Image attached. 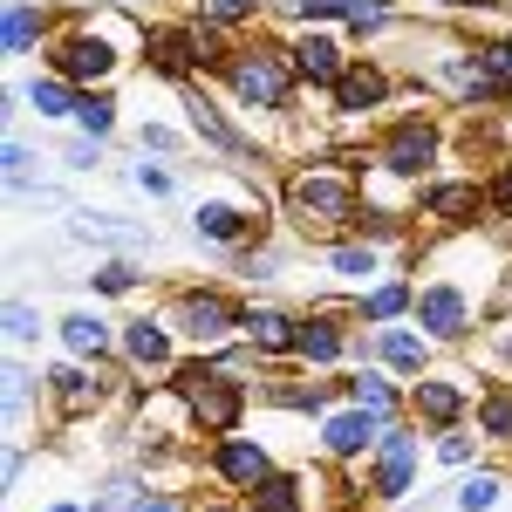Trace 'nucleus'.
Listing matches in <instances>:
<instances>
[{"label": "nucleus", "mask_w": 512, "mask_h": 512, "mask_svg": "<svg viewBox=\"0 0 512 512\" xmlns=\"http://www.w3.org/2000/svg\"><path fill=\"white\" fill-rule=\"evenodd\" d=\"M294 205H301V212H308V219H328V226H335V219H349V185H342V178H321V171H308V178H294Z\"/></svg>", "instance_id": "f257e3e1"}, {"label": "nucleus", "mask_w": 512, "mask_h": 512, "mask_svg": "<svg viewBox=\"0 0 512 512\" xmlns=\"http://www.w3.org/2000/svg\"><path fill=\"white\" fill-rule=\"evenodd\" d=\"M410 485V437L390 431L383 437V465H376V499H396Z\"/></svg>", "instance_id": "f03ea898"}, {"label": "nucleus", "mask_w": 512, "mask_h": 512, "mask_svg": "<svg viewBox=\"0 0 512 512\" xmlns=\"http://www.w3.org/2000/svg\"><path fill=\"white\" fill-rule=\"evenodd\" d=\"M417 315H424L431 335H458V328H465V301H458V287H431V294L417 301Z\"/></svg>", "instance_id": "7ed1b4c3"}, {"label": "nucleus", "mask_w": 512, "mask_h": 512, "mask_svg": "<svg viewBox=\"0 0 512 512\" xmlns=\"http://www.w3.org/2000/svg\"><path fill=\"white\" fill-rule=\"evenodd\" d=\"M239 96H246V103H280V96H287V76H280L267 55H260V62H239Z\"/></svg>", "instance_id": "20e7f679"}, {"label": "nucleus", "mask_w": 512, "mask_h": 512, "mask_svg": "<svg viewBox=\"0 0 512 512\" xmlns=\"http://www.w3.org/2000/svg\"><path fill=\"white\" fill-rule=\"evenodd\" d=\"M185 383H198V417L226 431V424H233V410H239L233 383H219V376H185Z\"/></svg>", "instance_id": "39448f33"}, {"label": "nucleus", "mask_w": 512, "mask_h": 512, "mask_svg": "<svg viewBox=\"0 0 512 512\" xmlns=\"http://www.w3.org/2000/svg\"><path fill=\"white\" fill-rule=\"evenodd\" d=\"M431 130H424V123H403V130H396V144H390V171H424V164H431Z\"/></svg>", "instance_id": "423d86ee"}, {"label": "nucleus", "mask_w": 512, "mask_h": 512, "mask_svg": "<svg viewBox=\"0 0 512 512\" xmlns=\"http://www.w3.org/2000/svg\"><path fill=\"white\" fill-rule=\"evenodd\" d=\"M110 41H69L62 48V76H110Z\"/></svg>", "instance_id": "0eeeda50"}, {"label": "nucleus", "mask_w": 512, "mask_h": 512, "mask_svg": "<svg viewBox=\"0 0 512 512\" xmlns=\"http://www.w3.org/2000/svg\"><path fill=\"white\" fill-rule=\"evenodd\" d=\"M294 55H301V69H308V76H315V82H335V76H342V48H335V41L308 35V41H301V48H294Z\"/></svg>", "instance_id": "6e6552de"}, {"label": "nucleus", "mask_w": 512, "mask_h": 512, "mask_svg": "<svg viewBox=\"0 0 512 512\" xmlns=\"http://www.w3.org/2000/svg\"><path fill=\"white\" fill-rule=\"evenodd\" d=\"M219 472H226V478H239V485H260L267 458H260L253 444H226V451H219Z\"/></svg>", "instance_id": "1a4fd4ad"}, {"label": "nucleus", "mask_w": 512, "mask_h": 512, "mask_svg": "<svg viewBox=\"0 0 512 512\" xmlns=\"http://www.w3.org/2000/svg\"><path fill=\"white\" fill-rule=\"evenodd\" d=\"M369 437H376V417H335V424H328V451L349 458V451H362Z\"/></svg>", "instance_id": "9d476101"}, {"label": "nucleus", "mask_w": 512, "mask_h": 512, "mask_svg": "<svg viewBox=\"0 0 512 512\" xmlns=\"http://www.w3.org/2000/svg\"><path fill=\"white\" fill-rule=\"evenodd\" d=\"M376 96H383V76L376 69H349L342 76V110H369Z\"/></svg>", "instance_id": "9b49d317"}, {"label": "nucleus", "mask_w": 512, "mask_h": 512, "mask_svg": "<svg viewBox=\"0 0 512 512\" xmlns=\"http://www.w3.org/2000/svg\"><path fill=\"white\" fill-rule=\"evenodd\" d=\"M185 328L198 342H212V335H226V308L219 301H185Z\"/></svg>", "instance_id": "f8f14e48"}, {"label": "nucleus", "mask_w": 512, "mask_h": 512, "mask_svg": "<svg viewBox=\"0 0 512 512\" xmlns=\"http://www.w3.org/2000/svg\"><path fill=\"white\" fill-rule=\"evenodd\" d=\"M512 82V48H485V62L472 69V89H506Z\"/></svg>", "instance_id": "ddd939ff"}, {"label": "nucleus", "mask_w": 512, "mask_h": 512, "mask_svg": "<svg viewBox=\"0 0 512 512\" xmlns=\"http://www.w3.org/2000/svg\"><path fill=\"white\" fill-rule=\"evenodd\" d=\"M62 328H69V349H76V355H89V349H103V342H110V328H103L96 315H69Z\"/></svg>", "instance_id": "4468645a"}, {"label": "nucleus", "mask_w": 512, "mask_h": 512, "mask_svg": "<svg viewBox=\"0 0 512 512\" xmlns=\"http://www.w3.org/2000/svg\"><path fill=\"white\" fill-rule=\"evenodd\" d=\"M130 355H137V362H164V355H171V342H164V328H151V321H137V328H130Z\"/></svg>", "instance_id": "2eb2a0df"}, {"label": "nucleus", "mask_w": 512, "mask_h": 512, "mask_svg": "<svg viewBox=\"0 0 512 512\" xmlns=\"http://www.w3.org/2000/svg\"><path fill=\"white\" fill-rule=\"evenodd\" d=\"M294 349H301V355H315V362H328V355L342 349V335H335V328H321V321H308V328L294 335Z\"/></svg>", "instance_id": "dca6fc26"}, {"label": "nucleus", "mask_w": 512, "mask_h": 512, "mask_svg": "<svg viewBox=\"0 0 512 512\" xmlns=\"http://www.w3.org/2000/svg\"><path fill=\"white\" fill-rule=\"evenodd\" d=\"M417 410L444 424V417H458V390H444V383H417Z\"/></svg>", "instance_id": "f3484780"}, {"label": "nucleus", "mask_w": 512, "mask_h": 512, "mask_svg": "<svg viewBox=\"0 0 512 512\" xmlns=\"http://www.w3.org/2000/svg\"><path fill=\"white\" fill-rule=\"evenodd\" d=\"M246 335H253L260 349H280V342H294V335H287V321H280V315H246Z\"/></svg>", "instance_id": "a211bd4d"}, {"label": "nucleus", "mask_w": 512, "mask_h": 512, "mask_svg": "<svg viewBox=\"0 0 512 512\" xmlns=\"http://www.w3.org/2000/svg\"><path fill=\"white\" fill-rule=\"evenodd\" d=\"M253 512H294V485H287V478H267L260 499H253Z\"/></svg>", "instance_id": "6ab92c4d"}, {"label": "nucleus", "mask_w": 512, "mask_h": 512, "mask_svg": "<svg viewBox=\"0 0 512 512\" xmlns=\"http://www.w3.org/2000/svg\"><path fill=\"white\" fill-rule=\"evenodd\" d=\"M198 226H205L212 239H233L239 233V212H233V205H205V212H198Z\"/></svg>", "instance_id": "aec40b11"}, {"label": "nucleus", "mask_w": 512, "mask_h": 512, "mask_svg": "<svg viewBox=\"0 0 512 512\" xmlns=\"http://www.w3.org/2000/svg\"><path fill=\"white\" fill-rule=\"evenodd\" d=\"M492 499H499V478H485V472H478L472 485L458 492V506H465V512H485V506H492Z\"/></svg>", "instance_id": "412c9836"}, {"label": "nucleus", "mask_w": 512, "mask_h": 512, "mask_svg": "<svg viewBox=\"0 0 512 512\" xmlns=\"http://www.w3.org/2000/svg\"><path fill=\"white\" fill-rule=\"evenodd\" d=\"M478 198L465 192V185H444V192H431V212H444V219H458V212H472Z\"/></svg>", "instance_id": "4be33fe9"}, {"label": "nucleus", "mask_w": 512, "mask_h": 512, "mask_svg": "<svg viewBox=\"0 0 512 512\" xmlns=\"http://www.w3.org/2000/svg\"><path fill=\"white\" fill-rule=\"evenodd\" d=\"M383 355H390L396 369H417V362H424V342H410V335H383Z\"/></svg>", "instance_id": "5701e85b"}, {"label": "nucleus", "mask_w": 512, "mask_h": 512, "mask_svg": "<svg viewBox=\"0 0 512 512\" xmlns=\"http://www.w3.org/2000/svg\"><path fill=\"white\" fill-rule=\"evenodd\" d=\"M355 396H362V410H369V417H390V390H383L376 376H362V383H355Z\"/></svg>", "instance_id": "b1692460"}, {"label": "nucleus", "mask_w": 512, "mask_h": 512, "mask_svg": "<svg viewBox=\"0 0 512 512\" xmlns=\"http://www.w3.org/2000/svg\"><path fill=\"white\" fill-rule=\"evenodd\" d=\"M28 41H35V14L14 7V14H7V48H28Z\"/></svg>", "instance_id": "393cba45"}, {"label": "nucleus", "mask_w": 512, "mask_h": 512, "mask_svg": "<svg viewBox=\"0 0 512 512\" xmlns=\"http://www.w3.org/2000/svg\"><path fill=\"white\" fill-rule=\"evenodd\" d=\"M35 110H41V117H62V110H69L62 82H35Z\"/></svg>", "instance_id": "a878e982"}, {"label": "nucleus", "mask_w": 512, "mask_h": 512, "mask_svg": "<svg viewBox=\"0 0 512 512\" xmlns=\"http://www.w3.org/2000/svg\"><path fill=\"white\" fill-rule=\"evenodd\" d=\"M76 117L89 123V130H110V103H103V96H82V103H76Z\"/></svg>", "instance_id": "bb28decb"}, {"label": "nucleus", "mask_w": 512, "mask_h": 512, "mask_svg": "<svg viewBox=\"0 0 512 512\" xmlns=\"http://www.w3.org/2000/svg\"><path fill=\"white\" fill-rule=\"evenodd\" d=\"M485 431L512 437V403H506V396H492V403H485Z\"/></svg>", "instance_id": "cd10ccee"}, {"label": "nucleus", "mask_w": 512, "mask_h": 512, "mask_svg": "<svg viewBox=\"0 0 512 512\" xmlns=\"http://www.w3.org/2000/svg\"><path fill=\"white\" fill-rule=\"evenodd\" d=\"M335 267H342V274H376V260H369L362 246H342V253H335Z\"/></svg>", "instance_id": "c85d7f7f"}, {"label": "nucleus", "mask_w": 512, "mask_h": 512, "mask_svg": "<svg viewBox=\"0 0 512 512\" xmlns=\"http://www.w3.org/2000/svg\"><path fill=\"white\" fill-rule=\"evenodd\" d=\"M403 301H410V294H403V287H376V294H369V315H396V308H403Z\"/></svg>", "instance_id": "c756f323"}, {"label": "nucleus", "mask_w": 512, "mask_h": 512, "mask_svg": "<svg viewBox=\"0 0 512 512\" xmlns=\"http://www.w3.org/2000/svg\"><path fill=\"white\" fill-rule=\"evenodd\" d=\"M349 21H355V28H362V35H369V28L383 21V7H376V0H355V7H349Z\"/></svg>", "instance_id": "7c9ffc66"}, {"label": "nucleus", "mask_w": 512, "mask_h": 512, "mask_svg": "<svg viewBox=\"0 0 512 512\" xmlns=\"http://www.w3.org/2000/svg\"><path fill=\"white\" fill-rule=\"evenodd\" d=\"M246 7H253V0H205V14H212V21H239Z\"/></svg>", "instance_id": "2f4dec72"}, {"label": "nucleus", "mask_w": 512, "mask_h": 512, "mask_svg": "<svg viewBox=\"0 0 512 512\" xmlns=\"http://www.w3.org/2000/svg\"><path fill=\"white\" fill-rule=\"evenodd\" d=\"M7 335H14V342H28V335H35V315H28V308H14V315H7Z\"/></svg>", "instance_id": "473e14b6"}, {"label": "nucleus", "mask_w": 512, "mask_h": 512, "mask_svg": "<svg viewBox=\"0 0 512 512\" xmlns=\"http://www.w3.org/2000/svg\"><path fill=\"white\" fill-rule=\"evenodd\" d=\"M96 287H110V294H123V287H130V267H103V274H96Z\"/></svg>", "instance_id": "72a5a7b5"}, {"label": "nucleus", "mask_w": 512, "mask_h": 512, "mask_svg": "<svg viewBox=\"0 0 512 512\" xmlns=\"http://www.w3.org/2000/svg\"><path fill=\"white\" fill-rule=\"evenodd\" d=\"M301 7H308V14H342L349 0H301Z\"/></svg>", "instance_id": "f704fd0d"}, {"label": "nucleus", "mask_w": 512, "mask_h": 512, "mask_svg": "<svg viewBox=\"0 0 512 512\" xmlns=\"http://www.w3.org/2000/svg\"><path fill=\"white\" fill-rule=\"evenodd\" d=\"M137 512H178V506H171V499H144Z\"/></svg>", "instance_id": "c9c22d12"}, {"label": "nucleus", "mask_w": 512, "mask_h": 512, "mask_svg": "<svg viewBox=\"0 0 512 512\" xmlns=\"http://www.w3.org/2000/svg\"><path fill=\"white\" fill-rule=\"evenodd\" d=\"M492 198H499V205H512V171L499 178V192H492Z\"/></svg>", "instance_id": "e433bc0d"}, {"label": "nucleus", "mask_w": 512, "mask_h": 512, "mask_svg": "<svg viewBox=\"0 0 512 512\" xmlns=\"http://www.w3.org/2000/svg\"><path fill=\"white\" fill-rule=\"evenodd\" d=\"M62 512H69V506H62Z\"/></svg>", "instance_id": "4c0bfd02"}]
</instances>
